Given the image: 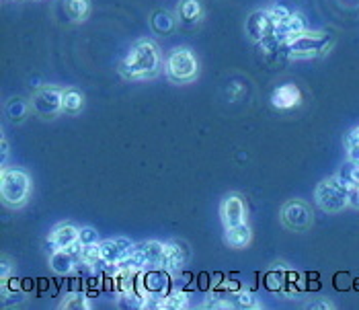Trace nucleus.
Returning a JSON list of instances; mask_svg holds the SVG:
<instances>
[{"mask_svg":"<svg viewBox=\"0 0 359 310\" xmlns=\"http://www.w3.org/2000/svg\"><path fill=\"white\" fill-rule=\"evenodd\" d=\"M163 58L154 41H136L119 64V74L128 81H148L161 72Z\"/></svg>","mask_w":359,"mask_h":310,"instance_id":"obj_1","label":"nucleus"},{"mask_svg":"<svg viewBox=\"0 0 359 310\" xmlns=\"http://www.w3.org/2000/svg\"><path fill=\"white\" fill-rule=\"evenodd\" d=\"M334 46V35L329 31H308L287 39L281 48L283 54L292 60H308V58L327 56Z\"/></svg>","mask_w":359,"mask_h":310,"instance_id":"obj_2","label":"nucleus"},{"mask_svg":"<svg viewBox=\"0 0 359 310\" xmlns=\"http://www.w3.org/2000/svg\"><path fill=\"white\" fill-rule=\"evenodd\" d=\"M33 181L23 169H2L0 175V198L11 210L23 208L31 198Z\"/></svg>","mask_w":359,"mask_h":310,"instance_id":"obj_3","label":"nucleus"},{"mask_svg":"<svg viewBox=\"0 0 359 310\" xmlns=\"http://www.w3.org/2000/svg\"><path fill=\"white\" fill-rule=\"evenodd\" d=\"M166 79L175 85L194 83L199 74V60L189 48H175L165 60Z\"/></svg>","mask_w":359,"mask_h":310,"instance_id":"obj_4","label":"nucleus"},{"mask_svg":"<svg viewBox=\"0 0 359 310\" xmlns=\"http://www.w3.org/2000/svg\"><path fill=\"white\" fill-rule=\"evenodd\" d=\"M163 249H165V243H156V241L138 243V245H134L132 253L128 255L117 267H126L136 274L148 271V269H163Z\"/></svg>","mask_w":359,"mask_h":310,"instance_id":"obj_5","label":"nucleus"},{"mask_svg":"<svg viewBox=\"0 0 359 310\" xmlns=\"http://www.w3.org/2000/svg\"><path fill=\"white\" fill-rule=\"evenodd\" d=\"M316 205L327 214H339L341 210L349 208V189L332 175L329 179H323L314 189Z\"/></svg>","mask_w":359,"mask_h":310,"instance_id":"obj_6","label":"nucleus"},{"mask_svg":"<svg viewBox=\"0 0 359 310\" xmlns=\"http://www.w3.org/2000/svg\"><path fill=\"white\" fill-rule=\"evenodd\" d=\"M279 220L292 232H308L314 224L312 208L302 199H290L281 205Z\"/></svg>","mask_w":359,"mask_h":310,"instance_id":"obj_7","label":"nucleus"},{"mask_svg":"<svg viewBox=\"0 0 359 310\" xmlns=\"http://www.w3.org/2000/svg\"><path fill=\"white\" fill-rule=\"evenodd\" d=\"M62 90L64 88H57V86L52 85L37 88L31 97V112L35 113L39 119H55L60 113H64Z\"/></svg>","mask_w":359,"mask_h":310,"instance_id":"obj_8","label":"nucleus"},{"mask_svg":"<svg viewBox=\"0 0 359 310\" xmlns=\"http://www.w3.org/2000/svg\"><path fill=\"white\" fill-rule=\"evenodd\" d=\"M247 216H249V212H247V203H245L243 196H238V194L224 196L220 203V218L224 228L247 222Z\"/></svg>","mask_w":359,"mask_h":310,"instance_id":"obj_9","label":"nucleus"},{"mask_svg":"<svg viewBox=\"0 0 359 310\" xmlns=\"http://www.w3.org/2000/svg\"><path fill=\"white\" fill-rule=\"evenodd\" d=\"M136 243L128 241V238H109V241H101L99 243V253L105 263V267H117L128 255L132 253Z\"/></svg>","mask_w":359,"mask_h":310,"instance_id":"obj_10","label":"nucleus"},{"mask_svg":"<svg viewBox=\"0 0 359 310\" xmlns=\"http://www.w3.org/2000/svg\"><path fill=\"white\" fill-rule=\"evenodd\" d=\"M276 29V23L269 17V11H252L245 21V33L250 41L261 43L265 37H269Z\"/></svg>","mask_w":359,"mask_h":310,"instance_id":"obj_11","label":"nucleus"},{"mask_svg":"<svg viewBox=\"0 0 359 310\" xmlns=\"http://www.w3.org/2000/svg\"><path fill=\"white\" fill-rule=\"evenodd\" d=\"M189 259V251H187V245L185 243H179V241H170L165 243V249H163V269L166 274H179L185 263Z\"/></svg>","mask_w":359,"mask_h":310,"instance_id":"obj_12","label":"nucleus"},{"mask_svg":"<svg viewBox=\"0 0 359 310\" xmlns=\"http://www.w3.org/2000/svg\"><path fill=\"white\" fill-rule=\"evenodd\" d=\"M79 234H81V228H76L70 222H64V224H57L50 232L48 236V249L55 251V249H72L74 245H79Z\"/></svg>","mask_w":359,"mask_h":310,"instance_id":"obj_13","label":"nucleus"},{"mask_svg":"<svg viewBox=\"0 0 359 310\" xmlns=\"http://www.w3.org/2000/svg\"><path fill=\"white\" fill-rule=\"evenodd\" d=\"M302 103V90L292 83H285V85H279L271 93V105L276 109L281 112H287V109H294Z\"/></svg>","mask_w":359,"mask_h":310,"instance_id":"obj_14","label":"nucleus"},{"mask_svg":"<svg viewBox=\"0 0 359 310\" xmlns=\"http://www.w3.org/2000/svg\"><path fill=\"white\" fill-rule=\"evenodd\" d=\"M76 261L79 255L70 249H55V251H50V269L57 274V276H68L76 269Z\"/></svg>","mask_w":359,"mask_h":310,"instance_id":"obj_15","label":"nucleus"},{"mask_svg":"<svg viewBox=\"0 0 359 310\" xmlns=\"http://www.w3.org/2000/svg\"><path fill=\"white\" fill-rule=\"evenodd\" d=\"M308 25H306V19L302 13H294L290 19H285L283 23H279L273 29V35L277 37V41L283 46L287 39H292V37H296V35H300V33H304Z\"/></svg>","mask_w":359,"mask_h":310,"instance_id":"obj_16","label":"nucleus"},{"mask_svg":"<svg viewBox=\"0 0 359 310\" xmlns=\"http://www.w3.org/2000/svg\"><path fill=\"white\" fill-rule=\"evenodd\" d=\"M224 241L232 249H245V247H249L250 241H252V230H250L249 222L224 228Z\"/></svg>","mask_w":359,"mask_h":310,"instance_id":"obj_17","label":"nucleus"},{"mask_svg":"<svg viewBox=\"0 0 359 310\" xmlns=\"http://www.w3.org/2000/svg\"><path fill=\"white\" fill-rule=\"evenodd\" d=\"M177 17L185 25H195L203 19V4L201 0H181L177 6Z\"/></svg>","mask_w":359,"mask_h":310,"instance_id":"obj_18","label":"nucleus"},{"mask_svg":"<svg viewBox=\"0 0 359 310\" xmlns=\"http://www.w3.org/2000/svg\"><path fill=\"white\" fill-rule=\"evenodd\" d=\"M150 27L158 35H170L177 29V15L168 13L165 8L154 11L152 17H150Z\"/></svg>","mask_w":359,"mask_h":310,"instance_id":"obj_19","label":"nucleus"},{"mask_svg":"<svg viewBox=\"0 0 359 310\" xmlns=\"http://www.w3.org/2000/svg\"><path fill=\"white\" fill-rule=\"evenodd\" d=\"M62 105L66 115H79L84 109V95L83 90L68 86L62 90Z\"/></svg>","mask_w":359,"mask_h":310,"instance_id":"obj_20","label":"nucleus"},{"mask_svg":"<svg viewBox=\"0 0 359 310\" xmlns=\"http://www.w3.org/2000/svg\"><path fill=\"white\" fill-rule=\"evenodd\" d=\"M334 177H337L349 191L355 189V187H359V163L347 159V163L334 173Z\"/></svg>","mask_w":359,"mask_h":310,"instance_id":"obj_21","label":"nucleus"},{"mask_svg":"<svg viewBox=\"0 0 359 310\" xmlns=\"http://www.w3.org/2000/svg\"><path fill=\"white\" fill-rule=\"evenodd\" d=\"M64 11L74 23H83L90 15V0H64Z\"/></svg>","mask_w":359,"mask_h":310,"instance_id":"obj_22","label":"nucleus"},{"mask_svg":"<svg viewBox=\"0 0 359 310\" xmlns=\"http://www.w3.org/2000/svg\"><path fill=\"white\" fill-rule=\"evenodd\" d=\"M29 109H31V101H25V99H21V97H13V99H8V103H6V107H4V113H6V117H8L11 121L21 123V121L27 117Z\"/></svg>","mask_w":359,"mask_h":310,"instance_id":"obj_23","label":"nucleus"},{"mask_svg":"<svg viewBox=\"0 0 359 310\" xmlns=\"http://www.w3.org/2000/svg\"><path fill=\"white\" fill-rule=\"evenodd\" d=\"M187 304H189V296H187V292H183V290H175V292L166 294L165 298H163L161 309L181 310V309H187Z\"/></svg>","mask_w":359,"mask_h":310,"instance_id":"obj_24","label":"nucleus"},{"mask_svg":"<svg viewBox=\"0 0 359 310\" xmlns=\"http://www.w3.org/2000/svg\"><path fill=\"white\" fill-rule=\"evenodd\" d=\"M60 309L64 310H79V309H90V302L86 300V296L81 292H70L62 298Z\"/></svg>","mask_w":359,"mask_h":310,"instance_id":"obj_25","label":"nucleus"},{"mask_svg":"<svg viewBox=\"0 0 359 310\" xmlns=\"http://www.w3.org/2000/svg\"><path fill=\"white\" fill-rule=\"evenodd\" d=\"M269 11V17H271V21L279 25V23H283L285 19H290L296 11L287 4V2H276L273 6H269L267 8Z\"/></svg>","mask_w":359,"mask_h":310,"instance_id":"obj_26","label":"nucleus"},{"mask_svg":"<svg viewBox=\"0 0 359 310\" xmlns=\"http://www.w3.org/2000/svg\"><path fill=\"white\" fill-rule=\"evenodd\" d=\"M236 298H238V306L243 309H261L259 298L249 290H236Z\"/></svg>","mask_w":359,"mask_h":310,"instance_id":"obj_27","label":"nucleus"},{"mask_svg":"<svg viewBox=\"0 0 359 310\" xmlns=\"http://www.w3.org/2000/svg\"><path fill=\"white\" fill-rule=\"evenodd\" d=\"M79 243L81 245H99V232L90 226H84L81 228V234H79Z\"/></svg>","mask_w":359,"mask_h":310,"instance_id":"obj_28","label":"nucleus"},{"mask_svg":"<svg viewBox=\"0 0 359 310\" xmlns=\"http://www.w3.org/2000/svg\"><path fill=\"white\" fill-rule=\"evenodd\" d=\"M13 271H15V263L8 261V259L4 257V259H2V267H0V283L11 280V278H13Z\"/></svg>","mask_w":359,"mask_h":310,"instance_id":"obj_29","label":"nucleus"},{"mask_svg":"<svg viewBox=\"0 0 359 310\" xmlns=\"http://www.w3.org/2000/svg\"><path fill=\"white\" fill-rule=\"evenodd\" d=\"M306 309H310V310H332V309H334V304H332L331 300H314V302H308V304H306Z\"/></svg>","mask_w":359,"mask_h":310,"instance_id":"obj_30","label":"nucleus"},{"mask_svg":"<svg viewBox=\"0 0 359 310\" xmlns=\"http://www.w3.org/2000/svg\"><path fill=\"white\" fill-rule=\"evenodd\" d=\"M351 144H359V126L349 130V134L345 136V146H351Z\"/></svg>","mask_w":359,"mask_h":310,"instance_id":"obj_31","label":"nucleus"},{"mask_svg":"<svg viewBox=\"0 0 359 310\" xmlns=\"http://www.w3.org/2000/svg\"><path fill=\"white\" fill-rule=\"evenodd\" d=\"M6 154H8V142L6 138H2V159H6Z\"/></svg>","mask_w":359,"mask_h":310,"instance_id":"obj_32","label":"nucleus"}]
</instances>
